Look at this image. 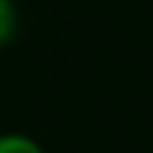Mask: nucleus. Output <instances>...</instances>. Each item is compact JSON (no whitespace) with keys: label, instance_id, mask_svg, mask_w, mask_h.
I'll return each mask as SVG.
<instances>
[{"label":"nucleus","instance_id":"nucleus-1","mask_svg":"<svg viewBox=\"0 0 153 153\" xmlns=\"http://www.w3.org/2000/svg\"><path fill=\"white\" fill-rule=\"evenodd\" d=\"M0 153H45V147L24 132H3L0 135Z\"/></svg>","mask_w":153,"mask_h":153},{"label":"nucleus","instance_id":"nucleus-2","mask_svg":"<svg viewBox=\"0 0 153 153\" xmlns=\"http://www.w3.org/2000/svg\"><path fill=\"white\" fill-rule=\"evenodd\" d=\"M18 30V9H15V0H0V48L6 42H12Z\"/></svg>","mask_w":153,"mask_h":153}]
</instances>
